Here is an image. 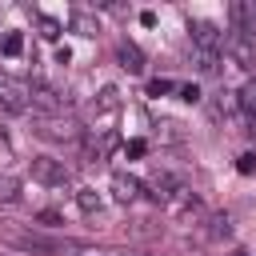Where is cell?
I'll return each mask as SVG.
<instances>
[{"mask_svg":"<svg viewBox=\"0 0 256 256\" xmlns=\"http://www.w3.org/2000/svg\"><path fill=\"white\" fill-rule=\"evenodd\" d=\"M224 52H228V60H232L236 68H252V64H256V40L244 36V32H236V28L224 36Z\"/></svg>","mask_w":256,"mask_h":256,"instance_id":"7a4b0ae2","label":"cell"},{"mask_svg":"<svg viewBox=\"0 0 256 256\" xmlns=\"http://www.w3.org/2000/svg\"><path fill=\"white\" fill-rule=\"evenodd\" d=\"M32 108L44 112V116H60L64 112V96L52 92V88H32Z\"/></svg>","mask_w":256,"mask_h":256,"instance_id":"30bf717a","label":"cell"},{"mask_svg":"<svg viewBox=\"0 0 256 256\" xmlns=\"http://www.w3.org/2000/svg\"><path fill=\"white\" fill-rule=\"evenodd\" d=\"M176 92H180V100H188V104H196V100H200V88H196V84H180Z\"/></svg>","mask_w":256,"mask_h":256,"instance_id":"cb8c5ba5","label":"cell"},{"mask_svg":"<svg viewBox=\"0 0 256 256\" xmlns=\"http://www.w3.org/2000/svg\"><path fill=\"white\" fill-rule=\"evenodd\" d=\"M236 104H240V108H244V112L256 120V80H248V84L236 92Z\"/></svg>","mask_w":256,"mask_h":256,"instance_id":"ac0fdd59","label":"cell"},{"mask_svg":"<svg viewBox=\"0 0 256 256\" xmlns=\"http://www.w3.org/2000/svg\"><path fill=\"white\" fill-rule=\"evenodd\" d=\"M20 196V180L12 172H0V204H12Z\"/></svg>","mask_w":256,"mask_h":256,"instance_id":"e0dca14e","label":"cell"},{"mask_svg":"<svg viewBox=\"0 0 256 256\" xmlns=\"http://www.w3.org/2000/svg\"><path fill=\"white\" fill-rule=\"evenodd\" d=\"M76 204H80V212H100V192L96 188H76Z\"/></svg>","mask_w":256,"mask_h":256,"instance_id":"2e32d148","label":"cell"},{"mask_svg":"<svg viewBox=\"0 0 256 256\" xmlns=\"http://www.w3.org/2000/svg\"><path fill=\"white\" fill-rule=\"evenodd\" d=\"M232 256H248V252H232Z\"/></svg>","mask_w":256,"mask_h":256,"instance_id":"83f0119b","label":"cell"},{"mask_svg":"<svg viewBox=\"0 0 256 256\" xmlns=\"http://www.w3.org/2000/svg\"><path fill=\"white\" fill-rule=\"evenodd\" d=\"M232 24H236V32L256 40V0H236L232 4Z\"/></svg>","mask_w":256,"mask_h":256,"instance_id":"9c48e42d","label":"cell"},{"mask_svg":"<svg viewBox=\"0 0 256 256\" xmlns=\"http://www.w3.org/2000/svg\"><path fill=\"white\" fill-rule=\"evenodd\" d=\"M140 192H144V184H140L136 176H128V172H116V176H112V196H116L120 204H132Z\"/></svg>","mask_w":256,"mask_h":256,"instance_id":"8fae6325","label":"cell"},{"mask_svg":"<svg viewBox=\"0 0 256 256\" xmlns=\"http://www.w3.org/2000/svg\"><path fill=\"white\" fill-rule=\"evenodd\" d=\"M164 208H168V216H192V212L200 208V200H196V192H192V188L176 184V192L164 200Z\"/></svg>","mask_w":256,"mask_h":256,"instance_id":"ba28073f","label":"cell"},{"mask_svg":"<svg viewBox=\"0 0 256 256\" xmlns=\"http://www.w3.org/2000/svg\"><path fill=\"white\" fill-rule=\"evenodd\" d=\"M236 168H240L244 176H256V152H244V156L236 160Z\"/></svg>","mask_w":256,"mask_h":256,"instance_id":"603a6c76","label":"cell"},{"mask_svg":"<svg viewBox=\"0 0 256 256\" xmlns=\"http://www.w3.org/2000/svg\"><path fill=\"white\" fill-rule=\"evenodd\" d=\"M192 40H196V48L216 52V56H220V48H224V32H220L212 20H192Z\"/></svg>","mask_w":256,"mask_h":256,"instance_id":"52a82bcc","label":"cell"},{"mask_svg":"<svg viewBox=\"0 0 256 256\" xmlns=\"http://www.w3.org/2000/svg\"><path fill=\"white\" fill-rule=\"evenodd\" d=\"M208 224H212L208 236H216V240H220V236H232V216H228V212H216Z\"/></svg>","mask_w":256,"mask_h":256,"instance_id":"ffe728a7","label":"cell"},{"mask_svg":"<svg viewBox=\"0 0 256 256\" xmlns=\"http://www.w3.org/2000/svg\"><path fill=\"white\" fill-rule=\"evenodd\" d=\"M36 24H40V36L44 40H56L60 36V20L56 16H36Z\"/></svg>","mask_w":256,"mask_h":256,"instance_id":"7402d4cb","label":"cell"},{"mask_svg":"<svg viewBox=\"0 0 256 256\" xmlns=\"http://www.w3.org/2000/svg\"><path fill=\"white\" fill-rule=\"evenodd\" d=\"M20 48H24V36H20V32H4L0 52H4V56H20Z\"/></svg>","mask_w":256,"mask_h":256,"instance_id":"44dd1931","label":"cell"},{"mask_svg":"<svg viewBox=\"0 0 256 256\" xmlns=\"http://www.w3.org/2000/svg\"><path fill=\"white\" fill-rule=\"evenodd\" d=\"M172 192H176V180H172L168 172H156V176L148 180V196H152L156 204H164V200H168Z\"/></svg>","mask_w":256,"mask_h":256,"instance_id":"9a60e30c","label":"cell"},{"mask_svg":"<svg viewBox=\"0 0 256 256\" xmlns=\"http://www.w3.org/2000/svg\"><path fill=\"white\" fill-rule=\"evenodd\" d=\"M188 60H192V68L200 72V76H216V68H220V56L216 52H204V48H188Z\"/></svg>","mask_w":256,"mask_h":256,"instance_id":"5bb4252c","label":"cell"},{"mask_svg":"<svg viewBox=\"0 0 256 256\" xmlns=\"http://www.w3.org/2000/svg\"><path fill=\"white\" fill-rule=\"evenodd\" d=\"M172 88H176L172 80H152V84H148V92H152V96H164V92H172Z\"/></svg>","mask_w":256,"mask_h":256,"instance_id":"d4e9b609","label":"cell"},{"mask_svg":"<svg viewBox=\"0 0 256 256\" xmlns=\"http://www.w3.org/2000/svg\"><path fill=\"white\" fill-rule=\"evenodd\" d=\"M116 60H120V68H124V72H132V76H140V72H144V52H140L136 44H128V40L116 48Z\"/></svg>","mask_w":256,"mask_h":256,"instance_id":"7c38bea8","label":"cell"},{"mask_svg":"<svg viewBox=\"0 0 256 256\" xmlns=\"http://www.w3.org/2000/svg\"><path fill=\"white\" fill-rule=\"evenodd\" d=\"M120 108V92L116 88H100V96H96V112H116Z\"/></svg>","mask_w":256,"mask_h":256,"instance_id":"d6986e66","label":"cell"},{"mask_svg":"<svg viewBox=\"0 0 256 256\" xmlns=\"http://www.w3.org/2000/svg\"><path fill=\"white\" fill-rule=\"evenodd\" d=\"M116 144H120V136H116L112 128H96V132L84 140V152H88V160H108V156L116 152Z\"/></svg>","mask_w":256,"mask_h":256,"instance_id":"8992f818","label":"cell"},{"mask_svg":"<svg viewBox=\"0 0 256 256\" xmlns=\"http://www.w3.org/2000/svg\"><path fill=\"white\" fill-rule=\"evenodd\" d=\"M68 28H72L76 36H96V32H100V20H96L88 8H76V12L68 16Z\"/></svg>","mask_w":256,"mask_h":256,"instance_id":"4fadbf2b","label":"cell"},{"mask_svg":"<svg viewBox=\"0 0 256 256\" xmlns=\"http://www.w3.org/2000/svg\"><path fill=\"white\" fill-rule=\"evenodd\" d=\"M36 132L48 136V140H76L80 136V124L76 120H64V116H40Z\"/></svg>","mask_w":256,"mask_h":256,"instance_id":"5b68a950","label":"cell"},{"mask_svg":"<svg viewBox=\"0 0 256 256\" xmlns=\"http://www.w3.org/2000/svg\"><path fill=\"white\" fill-rule=\"evenodd\" d=\"M0 244H12L20 252H72V244L44 236V232H32L24 224H0Z\"/></svg>","mask_w":256,"mask_h":256,"instance_id":"6da1fadb","label":"cell"},{"mask_svg":"<svg viewBox=\"0 0 256 256\" xmlns=\"http://www.w3.org/2000/svg\"><path fill=\"white\" fill-rule=\"evenodd\" d=\"M32 180H36V184H48V188H64V184H68V168H64V160L32 156Z\"/></svg>","mask_w":256,"mask_h":256,"instance_id":"3957f363","label":"cell"},{"mask_svg":"<svg viewBox=\"0 0 256 256\" xmlns=\"http://www.w3.org/2000/svg\"><path fill=\"white\" fill-rule=\"evenodd\" d=\"M40 224H48V228H52V224H60V212H52V208H48V212H40Z\"/></svg>","mask_w":256,"mask_h":256,"instance_id":"484cf974","label":"cell"},{"mask_svg":"<svg viewBox=\"0 0 256 256\" xmlns=\"http://www.w3.org/2000/svg\"><path fill=\"white\" fill-rule=\"evenodd\" d=\"M0 108L4 112H28L32 108V88H24L12 76H0Z\"/></svg>","mask_w":256,"mask_h":256,"instance_id":"277c9868","label":"cell"},{"mask_svg":"<svg viewBox=\"0 0 256 256\" xmlns=\"http://www.w3.org/2000/svg\"><path fill=\"white\" fill-rule=\"evenodd\" d=\"M128 156H144V140H132L128 144Z\"/></svg>","mask_w":256,"mask_h":256,"instance_id":"4316f807","label":"cell"}]
</instances>
